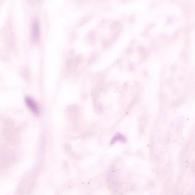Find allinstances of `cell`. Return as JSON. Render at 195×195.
Masks as SVG:
<instances>
[{
  "mask_svg": "<svg viewBox=\"0 0 195 195\" xmlns=\"http://www.w3.org/2000/svg\"><path fill=\"white\" fill-rule=\"evenodd\" d=\"M25 103L28 107L30 109L33 113L35 114L39 113V106L35 100L32 99L31 97H26L25 99Z\"/></svg>",
  "mask_w": 195,
  "mask_h": 195,
  "instance_id": "cell-1",
  "label": "cell"
},
{
  "mask_svg": "<svg viewBox=\"0 0 195 195\" xmlns=\"http://www.w3.org/2000/svg\"><path fill=\"white\" fill-rule=\"evenodd\" d=\"M39 26L38 22L35 20L33 22L32 27V37L34 40H36L39 37Z\"/></svg>",
  "mask_w": 195,
  "mask_h": 195,
  "instance_id": "cell-2",
  "label": "cell"
}]
</instances>
